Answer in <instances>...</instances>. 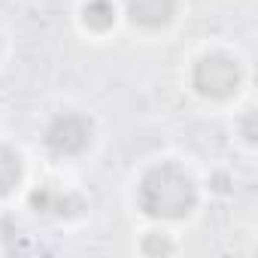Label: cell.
<instances>
[{
	"instance_id": "obj_1",
	"label": "cell",
	"mask_w": 258,
	"mask_h": 258,
	"mask_svg": "<svg viewBox=\"0 0 258 258\" xmlns=\"http://www.w3.org/2000/svg\"><path fill=\"white\" fill-rule=\"evenodd\" d=\"M124 207L134 225H164L176 231L195 228L210 210L204 164L179 149L143 155L124 179Z\"/></svg>"
},
{
	"instance_id": "obj_2",
	"label": "cell",
	"mask_w": 258,
	"mask_h": 258,
	"mask_svg": "<svg viewBox=\"0 0 258 258\" xmlns=\"http://www.w3.org/2000/svg\"><path fill=\"white\" fill-rule=\"evenodd\" d=\"M252 58L231 37H201L179 58V91L201 115H231L252 100Z\"/></svg>"
},
{
	"instance_id": "obj_3",
	"label": "cell",
	"mask_w": 258,
	"mask_h": 258,
	"mask_svg": "<svg viewBox=\"0 0 258 258\" xmlns=\"http://www.w3.org/2000/svg\"><path fill=\"white\" fill-rule=\"evenodd\" d=\"M106 146L103 115L82 100H55L34 124V155L49 173H79L91 167Z\"/></svg>"
},
{
	"instance_id": "obj_4",
	"label": "cell",
	"mask_w": 258,
	"mask_h": 258,
	"mask_svg": "<svg viewBox=\"0 0 258 258\" xmlns=\"http://www.w3.org/2000/svg\"><path fill=\"white\" fill-rule=\"evenodd\" d=\"M19 210H28L37 222L58 228H76L91 216V198L61 173H37Z\"/></svg>"
},
{
	"instance_id": "obj_5",
	"label": "cell",
	"mask_w": 258,
	"mask_h": 258,
	"mask_svg": "<svg viewBox=\"0 0 258 258\" xmlns=\"http://www.w3.org/2000/svg\"><path fill=\"white\" fill-rule=\"evenodd\" d=\"M121 37L140 46L173 43L188 22V0H118Z\"/></svg>"
},
{
	"instance_id": "obj_6",
	"label": "cell",
	"mask_w": 258,
	"mask_h": 258,
	"mask_svg": "<svg viewBox=\"0 0 258 258\" xmlns=\"http://www.w3.org/2000/svg\"><path fill=\"white\" fill-rule=\"evenodd\" d=\"M40 173L34 149L10 131H0V213L19 210Z\"/></svg>"
},
{
	"instance_id": "obj_7",
	"label": "cell",
	"mask_w": 258,
	"mask_h": 258,
	"mask_svg": "<svg viewBox=\"0 0 258 258\" xmlns=\"http://www.w3.org/2000/svg\"><path fill=\"white\" fill-rule=\"evenodd\" d=\"M70 25L82 43L106 46L121 37V7L118 0H73Z\"/></svg>"
},
{
	"instance_id": "obj_8",
	"label": "cell",
	"mask_w": 258,
	"mask_h": 258,
	"mask_svg": "<svg viewBox=\"0 0 258 258\" xmlns=\"http://www.w3.org/2000/svg\"><path fill=\"white\" fill-rule=\"evenodd\" d=\"M131 252L143 258H170L185 252V231L164 228V225H134Z\"/></svg>"
},
{
	"instance_id": "obj_9",
	"label": "cell",
	"mask_w": 258,
	"mask_h": 258,
	"mask_svg": "<svg viewBox=\"0 0 258 258\" xmlns=\"http://www.w3.org/2000/svg\"><path fill=\"white\" fill-rule=\"evenodd\" d=\"M228 118V137H231V149L240 161L255 164L258 158V112H255V100H246L243 106H237Z\"/></svg>"
},
{
	"instance_id": "obj_10",
	"label": "cell",
	"mask_w": 258,
	"mask_h": 258,
	"mask_svg": "<svg viewBox=\"0 0 258 258\" xmlns=\"http://www.w3.org/2000/svg\"><path fill=\"white\" fill-rule=\"evenodd\" d=\"M204 182H207L210 204H213V201H228V198L237 191V173H234L228 164L204 167Z\"/></svg>"
},
{
	"instance_id": "obj_11",
	"label": "cell",
	"mask_w": 258,
	"mask_h": 258,
	"mask_svg": "<svg viewBox=\"0 0 258 258\" xmlns=\"http://www.w3.org/2000/svg\"><path fill=\"white\" fill-rule=\"evenodd\" d=\"M13 52H16V40H13V28L10 22L0 16V76L7 73L10 61H13Z\"/></svg>"
}]
</instances>
